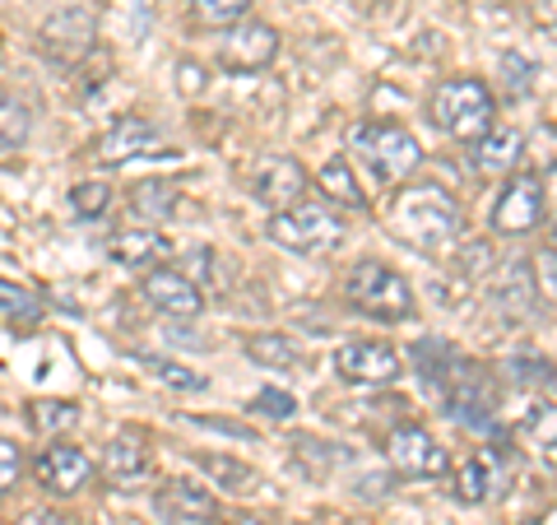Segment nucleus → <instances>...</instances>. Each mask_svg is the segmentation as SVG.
Masks as SVG:
<instances>
[{
    "label": "nucleus",
    "instance_id": "f257e3e1",
    "mask_svg": "<svg viewBox=\"0 0 557 525\" xmlns=\"http://www.w3.org/2000/svg\"><path fill=\"white\" fill-rule=\"evenodd\" d=\"M460 200L450 196L437 182H413V186H395L391 209H386V233L405 247L437 256L450 242L460 237Z\"/></svg>",
    "mask_w": 557,
    "mask_h": 525
},
{
    "label": "nucleus",
    "instance_id": "f03ea898",
    "mask_svg": "<svg viewBox=\"0 0 557 525\" xmlns=\"http://www.w3.org/2000/svg\"><path fill=\"white\" fill-rule=\"evenodd\" d=\"M428 112H432V126L446 131L456 145H474V139L493 126L497 117V98L483 80L474 75H456V80H442L428 98Z\"/></svg>",
    "mask_w": 557,
    "mask_h": 525
},
{
    "label": "nucleus",
    "instance_id": "7ed1b4c3",
    "mask_svg": "<svg viewBox=\"0 0 557 525\" xmlns=\"http://www.w3.org/2000/svg\"><path fill=\"white\" fill-rule=\"evenodd\" d=\"M348 149H354L358 159L372 168V178L386 191L405 186L409 172L423 163L418 135L409 126H399V121H358V126L348 131Z\"/></svg>",
    "mask_w": 557,
    "mask_h": 525
},
{
    "label": "nucleus",
    "instance_id": "20e7f679",
    "mask_svg": "<svg viewBox=\"0 0 557 525\" xmlns=\"http://www.w3.org/2000/svg\"><path fill=\"white\" fill-rule=\"evenodd\" d=\"M265 237L284 252L325 256L344 242V219H339V209H330L325 200H298L288 209H274L265 223Z\"/></svg>",
    "mask_w": 557,
    "mask_h": 525
},
{
    "label": "nucleus",
    "instance_id": "39448f33",
    "mask_svg": "<svg viewBox=\"0 0 557 525\" xmlns=\"http://www.w3.org/2000/svg\"><path fill=\"white\" fill-rule=\"evenodd\" d=\"M344 293H348V307L362 312L368 321L395 326V321L413 317L409 279L399 270H391V266H381V260H362V266H354V274L344 279Z\"/></svg>",
    "mask_w": 557,
    "mask_h": 525
},
{
    "label": "nucleus",
    "instance_id": "423d86ee",
    "mask_svg": "<svg viewBox=\"0 0 557 525\" xmlns=\"http://www.w3.org/2000/svg\"><path fill=\"white\" fill-rule=\"evenodd\" d=\"M437 400L469 428H493V418H497V381H493V373H483V367L469 358H460V367L450 373Z\"/></svg>",
    "mask_w": 557,
    "mask_h": 525
},
{
    "label": "nucleus",
    "instance_id": "0eeeda50",
    "mask_svg": "<svg viewBox=\"0 0 557 525\" xmlns=\"http://www.w3.org/2000/svg\"><path fill=\"white\" fill-rule=\"evenodd\" d=\"M381 451H386L391 475H399V479H432V475H446V465H450L446 447L418 424L391 428V437H386V447Z\"/></svg>",
    "mask_w": 557,
    "mask_h": 525
},
{
    "label": "nucleus",
    "instance_id": "6e6552de",
    "mask_svg": "<svg viewBox=\"0 0 557 525\" xmlns=\"http://www.w3.org/2000/svg\"><path fill=\"white\" fill-rule=\"evenodd\" d=\"M539 223H544V178H539V172H516L493 205V233L525 237Z\"/></svg>",
    "mask_w": 557,
    "mask_h": 525
},
{
    "label": "nucleus",
    "instance_id": "1a4fd4ad",
    "mask_svg": "<svg viewBox=\"0 0 557 525\" xmlns=\"http://www.w3.org/2000/svg\"><path fill=\"white\" fill-rule=\"evenodd\" d=\"M153 154H168V139L149 117H121L94 139V159L102 168H121L131 159H153Z\"/></svg>",
    "mask_w": 557,
    "mask_h": 525
},
{
    "label": "nucleus",
    "instance_id": "9d476101",
    "mask_svg": "<svg viewBox=\"0 0 557 525\" xmlns=\"http://www.w3.org/2000/svg\"><path fill=\"white\" fill-rule=\"evenodd\" d=\"M94 38H98V20H94V10H84V5L57 10L38 28L42 51H47L51 61H61V65H79L94 51Z\"/></svg>",
    "mask_w": 557,
    "mask_h": 525
},
{
    "label": "nucleus",
    "instance_id": "9b49d317",
    "mask_svg": "<svg viewBox=\"0 0 557 525\" xmlns=\"http://www.w3.org/2000/svg\"><path fill=\"white\" fill-rule=\"evenodd\" d=\"M335 373L354 387H391L399 377V354L386 340H348L335 349Z\"/></svg>",
    "mask_w": 557,
    "mask_h": 525
},
{
    "label": "nucleus",
    "instance_id": "f8f14e48",
    "mask_svg": "<svg viewBox=\"0 0 557 525\" xmlns=\"http://www.w3.org/2000/svg\"><path fill=\"white\" fill-rule=\"evenodd\" d=\"M278 57V33L260 20H242L228 28V38L219 42V65L233 70V75H256V70H270V61Z\"/></svg>",
    "mask_w": 557,
    "mask_h": 525
},
{
    "label": "nucleus",
    "instance_id": "ddd939ff",
    "mask_svg": "<svg viewBox=\"0 0 557 525\" xmlns=\"http://www.w3.org/2000/svg\"><path fill=\"white\" fill-rule=\"evenodd\" d=\"M307 186H311V178L293 154H274V159H265L251 172V196L265 209H288V205L307 200Z\"/></svg>",
    "mask_w": 557,
    "mask_h": 525
},
{
    "label": "nucleus",
    "instance_id": "4468645a",
    "mask_svg": "<svg viewBox=\"0 0 557 525\" xmlns=\"http://www.w3.org/2000/svg\"><path fill=\"white\" fill-rule=\"evenodd\" d=\"M33 475H38V488L51 498H75L84 484L94 475V461L84 456L79 447H65V442H51L38 465H33Z\"/></svg>",
    "mask_w": 557,
    "mask_h": 525
},
{
    "label": "nucleus",
    "instance_id": "2eb2a0df",
    "mask_svg": "<svg viewBox=\"0 0 557 525\" xmlns=\"http://www.w3.org/2000/svg\"><path fill=\"white\" fill-rule=\"evenodd\" d=\"M139 293L149 297L153 312H168V317H200V307H205V289L186 270H172V266L149 270Z\"/></svg>",
    "mask_w": 557,
    "mask_h": 525
},
{
    "label": "nucleus",
    "instance_id": "dca6fc26",
    "mask_svg": "<svg viewBox=\"0 0 557 525\" xmlns=\"http://www.w3.org/2000/svg\"><path fill=\"white\" fill-rule=\"evenodd\" d=\"M153 512L163 525H214L219 502L209 488L190 484V479H168L159 493H153Z\"/></svg>",
    "mask_w": 557,
    "mask_h": 525
},
{
    "label": "nucleus",
    "instance_id": "f3484780",
    "mask_svg": "<svg viewBox=\"0 0 557 525\" xmlns=\"http://www.w3.org/2000/svg\"><path fill=\"white\" fill-rule=\"evenodd\" d=\"M507 451L502 447H483V451H474L460 469H456V498L465 502V506H479V502H487V498H497L502 493V484H507Z\"/></svg>",
    "mask_w": 557,
    "mask_h": 525
},
{
    "label": "nucleus",
    "instance_id": "a211bd4d",
    "mask_svg": "<svg viewBox=\"0 0 557 525\" xmlns=\"http://www.w3.org/2000/svg\"><path fill=\"white\" fill-rule=\"evenodd\" d=\"M520 154H525V135L511 131V126H487L474 139V149H469V163H474L479 178L497 182V178H511L516 163H520Z\"/></svg>",
    "mask_w": 557,
    "mask_h": 525
},
{
    "label": "nucleus",
    "instance_id": "6ab92c4d",
    "mask_svg": "<svg viewBox=\"0 0 557 525\" xmlns=\"http://www.w3.org/2000/svg\"><path fill=\"white\" fill-rule=\"evenodd\" d=\"M102 475H108L116 488H135L139 479L149 475V451L139 432H116L108 451H102Z\"/></svg>",
    "mask_w": 557,
    "mask_h": 525
},
{
    "label": "nucleus",
    "instance_id": "aec40b11",
    "mask_svg": "<svg viewBox=\"0 0 557 525\" xmlns=\"http://www.w3.org/2000/svg\"><path fill=\"white\" fill-rule=\"evenodd\" d=\"M172 252V242L159 229H121L108 237V260L126 270H145L149 260H163Z\"/></svg>",
    "mask_w": 557,
    "mask_h": 525
},
{
    "label": "nucleus",
    "instance_id": "412c9836",
    "mask_svg": "<svg viewBox=\"0 0 557 525\" xmlns=\"http://www.w3.org/2000/svg\"><path fill=\"white\" fill-rule=\"evenodd\" d=\"M493 303H497V312L507 321H530L534 317V312H539V289L530 279V260H516V266L502 270Z\"/></svg>",
    "mask_w": 557,
    "mask_h": 525
},
{
    "label": "nucleus",
    "instance_id": "4be33fe9",
    "mask_svg": "<svg viewBox=\"0 0 557 525\" xmlns=\"http://www.w3.org/2000/svg\"><path fill=\"white\" fill-rule=\"evenodd\" d=\"M317 186H321V196L330 205H339V209H368V191H362V182L354 178V163L344 159H330L321 172H317Z\"/></svg>",
    "mask_w": 557,
    "mask_h": 525
},
{
    "label": "nucleus",
    "instance_id": "5701e85b",
    "mask_svg": "<svg viewBox=\"0 0 557 525\" xmlns=\"http://www.w3.org/2000/svg\"><path fill=\"white\" fill-rule=\"evenodd\" d=\"M28 135H33V112H28V102H24L20 94H5V89H0V154L24 149Z\"/></svg>",
    "mask_w": 557,
    "mask_h": 525
},
{
    "label": "nucleus",
    "instance_id": "b1692460",
    "mask_svg": "<svg viewBox=\"0 0 557 525\" xmlns=\"http://www.w3.org/2000/svg\"><path fill=\"white\" fill-rule=\"evenodd\" d=\"M131 209L145 223H163L172 209H177V186H168L159 178H149V182H135L131 186Z\"/></svg>",
    "mask_w": 557,
    "mask_h": 525
},
{
    "label": "nucleus",
    "instance_id": "393cba45",
    "mask_svg": "<svg viewBox=\"0 0 557 525\" xmlns=\"http://www.w3.org/2000/svg\"><path fill=\"white\" fill-rule=\"evenodd\" d=\"M196 465H200L219 488H228V493H251V488L260 484V475H256L251 465H242V461H233V456H214V451H209V456H196Z\"/></svg>",
    "mask_w": 557,
    "mask_h": 525
},
{
    "label": "nucleus",
    "instance_id": "a878e982",
    "mask_svg": "<svg viewBox=\"0 0 557 525\" xmlns=\"http://www.w3.org/2000/svg\"><path fill=\"white\" fill-rule=\"evenodd\" d=\"M247 358L260 363V367H274V373H284V367H298L302 363L298 344H293L288 335H251L247 340Z\"/></svg>",
    "mask_w": 557,
    "mask_h": 525
},
{
    "label": "nucleus",
    "instance_id": "bb28decb",
    "mask_svg": "<svg viewBox=\"0 0 557 525\" xmlns=\"http://www.w3.org/2000/svg\"><path fill=\"white\" fill-rule=\"evenodd\" d=\"M251 14V0H190V20L200 28H223L228 33L233 24H242Z\"/></svg>",
    "mask_w": 557,
    "mask_h": 525
},
{
    "label": "nucleus",
    "instance_id": "cd10ccee",
    "mask_svg": "<svg viewBox=\"0 0 557 525\" xmlns=\"http://www.w3.org/2000/svg\"><path fill=\"white\" fill-rule=\"evenodd\" d=\"M28 424L38 428L42 437H57V432H70L79 424V410L70 400H33L28 405Z\"/></svg>",
    "mask_w": 557,
    "mask_h": 525
},
{
    "label": "nucleus",
    "instance_id": "c85d7f7f",
    "mask_svg": "<svg viewBox=\"0 0 557 525\" xmlns=\"http://www.w3.org/2000/svg\"><path fill=\"white\" fill-rule=\"evenodd\" d=\"M135 363L139 367H149L159 381H168V387H177V391H205L209 381L200 377V373H190V367H182V363H172V358H153V354H135Z\"/></svg>",
    "mask_w": 557,
    "mask_h": 525
},
{
    "label": "nucleus",
    "instance_id": "c756f323",
    "mask_svg": "<svg viewBox=\"0 0 557 525\" xmlns=\"http://www.w3.org/2000/svg\"><path fill=\"white\" fill-rule=\"evenodd\" d=\"M502 80H507L511 98H530L534 80H539V65L530 57H520V51H502Z\"/></svg>",
    "mask_w": 557,
    "mask_h": 525
},
{
    "label": "nucleus",
    "instance_id": "7c9ffc66",
    "mask_svg": "<svg viewBox=\"0 0 557 525\" xmlns=\"http://www.w3.org/2000/svg\"><path fill=\"white\" fill-rule=\"evenodd\" d=\"M525 432H530V442L539 447V456L557 465V405L534 410V414L525 418Z\"/></svg>",
    "mask_w": 557,
    "mask_h": 525
},
{
    "label": "nucleus",
    "instance_id": "2f4dec72",
    "mask_svg": "<svg viewBox=\"0 0 557 525\" xmlns=\"http://www.w3.org/2000/svg\"><path fill=\"white\" fill-rule=\"evenodd\" d=\"M0 312H5L10 321H24V326H33L42 317V303L33 297L28 289H20V284H10V279H0Z\"/></svg>",
    "mask_w": 557,
    "mask_h": 525
},
{
    "label": "nucleus",
    "instance_id": "473e14b6",
    "mask_svg": "<svg viewBox=\"0 0 557 525\" xmlns=\"http://www.w3.org/2000/svg\"><path fill=\"white\" fill-rule=\"evenodd\" d=\"M108 205H112V191L102 182H75L70 186V209H75L79 219H98Z\"/></svg>",
    "mask_w": 557,
    "mask_h": 525
},
{
    "label": "nucleus",
    "instance_id": "72a5a7b5",
    "mask_svg": "<svg viewBox=\"0 0 557 525\" xmlns=\"http://www.w3.org/2000/svg\"><path fill=\"white\" fill-rule=\"evenodd\" d=\"M251 414H260V418H278V424H284V418H293L298 414V400H293L288 391H278V387H265L260 391L251 405H247Z\"/></svg>",
    "mask_w": 557,
    "mask_h": 525
},
{
    "label": "nucleus",
    "instance_id": "f704fd0d",
    "mask_svg": "<svg viewBox=\"0 0 557 525\" xmlns=\"http://www.w3.org/2000/svg\"><path fill=\"white\" fill-rule=\"evenodd\" d=\"M507 373H516V381H525V387H539V381H553V363L534 354H516L507 358Z\"/></svg>",
    "mask_w": 557,
    "mask_h": 525
},
{
    "label": "nucleus",
    "instance_id": "c9c22d12",
    "mask_svg": "<svg viewBox=\"0 0 557 525\" xmlns=\"http://www.w3.org/2000/svg\"><path fill=\"white\" fill-rule=\"evenodd\" d=\"M20 475H24V451L10 437H0V493H10L20 484Z\"/></svg>",
    "mask_w": 557,
    "mask_h": 525
},
{
    "label": "nucleus",
    "instance_id": "e433bc0d",
    "mask_svg": "<svg viewBox=\"0 0 557 525\" xmlns=\"http://www.w3.org/2000/svg\"><path fill=\"white\" fill-rule=\"evenodd\" d=\"M544 219L557 229V163L544 172Z\"/></svg>",
    "mask_w": 557,
    "mask_h": 525
},
{
    "label": "nucleus",
    "instance_id": "4c0bfd02",
    "mask_svg": "<svg viewBox=\"0 0 557 525\" xmlns=\"http://www.w3.org/2000/svg\"><path fill=\"white\" fill-rule=\"evenodd\" d=\"M20 525H75V516H61V512H47V506H38V512L20 516Z\"/></svg>",
    "mask_w": 557,
    "mask_h": 525
},
{
    "label": "nucleus",
    "instance_id": "58836bf2",
    "mask_svg": "<svg viewBox=\"0 0 557 525\" xmlns=\"http://www.w3.org/2000/svg\"><path fill=\"white\" fill-rule=\"evenodd\" d=\"M237 525H270V521H260V516H247V521H237Z\"/></svg>",
    "mask_w": 557,
    "mask_h": 525
},
{
    "label": "nucleus",
    "instance_id": "ea45409f",
    "mask_svg": "<svg viewBox=\"0 0 557 525\" xmlns=\"http://www.w3.org/2000/svg\"><path fill=\"white\" fill-rule=\"evenodd\" d=\"M548 252H553V260H557V233H553V242H548Z\"/></svg>",
    "mask_w": 557,
    "mask_h": 525
}]
</instances>
